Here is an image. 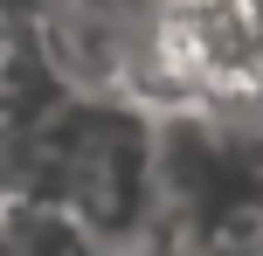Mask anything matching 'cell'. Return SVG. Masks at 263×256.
<instances>
[{"label":"cell","mask_w":263,"mask_h":256,"mask_svg":"<svg viewBox=\"0 0 263 256\" xmlns=\"http://www.w3.org/2000/svg\"><path fill=\"white\" fill-rule=\"evenodd\" d=\"M77 166H83V201H90V215L118 229L132 215V194H139V152H132V139L118 125H97L77 146Z\"/></svg>","instance_id":"cell-1"}]
</instances>
